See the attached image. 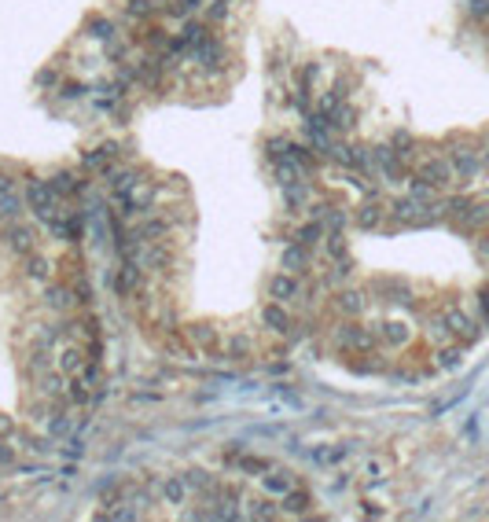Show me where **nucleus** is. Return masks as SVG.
<instances>
[{
    "mask_svg": "<svg viewBox=\"0 0 489 522\" xmlns=\"http://www.w3.org/2000/svg\"><path fill=\"white\" fill-rule=\"evenodd\" d=\"M221 350H224L228 357H236V361H239V357H247V353L254 350V342H250L247 335H232V338H228V342H224Z\"/></svg>",
    "mask_w": 489,
    "mask_h": 522,
    "instance_id": "nucleus-20",
    "label": "nucleus"
},
{
    "mask_svg": "<svg viewBox=\"0 0 489 522\" xmlns=\"http://www.w3.org/2000/svg\"><path fill=\"white\" fill-rule=\"evenodd\" d=\"M338 309L342 313H364V295H357V291H342L338 295Z\"/></svg>",
    "mask_w": 489,
    "mask_h": 522,
    "instance_id": "nucleus-21",
    "label": "nucleus"
},
{
    "mask_svg": "<svg viewBox=\"0 0 489 522\" xmlns=\"http://www.w3.org/2000/svg\"><path fill=\"white\" fill-rule=\"evenodd\" d=\"M265 489H272V493H291V489H295V478L272 471V475H265Z\"/></svg>",
    "mask_w": 489,
    "mask_h": 522,
    "instance_id": "nucleus-23",
    "label": "nucleus"
},
{
    "mask_svg": "<svg viewBox=\"0 0 489 522\" xmlns=\"http://www.w3.org/2000/svg\"><path fill=\"white\" fill-rule=\"evenodd\" d=\"M107 188H110V203L118 206V214L125 221H133V217H144V214H151L155 210V184L151 181H144V177L136 170H107Z\"/></svg>",
    "mask_w": 489,
    "mask_h": 522,
    "instance_id": "nucleus-1",
    "label": "nucleus"
},
{
    "mask_svg": "<svg viewBox=\"0 0 489 522\" xmlns=\"http://www.w3.org/2000/svg\"><path fill=\"white\" fill-rule=\"evenodd\" d=\"M269 295L276 302H295L302 295V284L295 280L291 272H280V276H272V284H269Z\"/></svg>",
    "mask_w": 489,
    "mask_h": 522,
    "instance_id": "nucleus-10",
    "label": "nucleus"
},
{
    "mask_svg": "<svg viewBox=\"0 0 489 522\" xmlns=\"http://www.w3.org/2000/svg\"><path fill=\"white\" fill-rule=\"evenodd\" d=\"M353 118H357V114H353V107H346V103H335V110L328 114V125L335 129V133H350V129H353Z\"/></svg>",
    "mask_w": 489,
    "mask_h": 522,
    "instance_id": "nucleus-16",
    "label": "nucleus"
},
{
    "mask_svg": "<svg viewBox=\"0 0 489 522\" xmlns=\"http://www.w3.org/2000/svg\"><path fill=\"white\" fill-rule=\"evenodd\" d=\"M188 342L195 350H203V353H217L221 350V338H217V328H210V324H191V328H184Z\"/></svg>",
    "mask_w": 489,
    "mask_h": 522,
    "instance_id": "nucleus-7",
    "label": "nucleus"
},
{
    "mask_svg": "<svg viewBox=\"0 0 489 522\" xmlns=\"http://www.w3.org/2000/svg\"><path fill=\"white\" fill-rule=\"evenodd\" d=\"M353 217H357V224H361V228H376L383 221V203H364Z\"/></svg>",
    "mask_w": 489,
    "mask_h": 522,
    "instance_id": "nucleus-18",
    "label": "nucleus"
},
{
    "mask_svg": "<svg viewBox=\"0 0 489 522\" xmlns=\"http://www.w3.org/2000/svg\"><path fill=\"white\" fill-rule=\"evenodd\" d=\"M114 158H118V148H114V144H103V148L81 155V166H85V170H103V173H107Z\"/></svg>",
    "mask_w": 489,
    "mask_h": 522,
    "instance_id": "nucleus-11",
    "label": "nucleus"
},
{
    "mask_svg": "<svg viewBox=\"0 0 489 522\" xmlns=\"http://www.w3.org/2000/svg\"><path fill=\"white\" fill-rule=\"evenodd\" d=\"M317 239H324V224L320 221H309V224L298 228V243H305V247H309V243H317Z\"/></svg>",
    "mask_w": 489,
    "mask_h": 522,
    "instance_id": "nucleus-24",
    "label": "nucleus"
},
{
    "mask_svg": "<svg viewBox=\"0 0 489 522\" xmlns=\"http://www.w3.org/2000/svg\"><path fill=\"white\" fill-rule=\"evenodd\" d=\"M305 265H309L305 243H291V247L284 250V269L287 272H305Z\"/></svg>",
    "mask_w": 489,
    "mask_h": 522,
    "instance_id": "nucleus-14",
    "label": "nucleus"
},
{
    "mask_svg": "<svg viewBox=\"0 0 489 522\" xmlns=\"http://www.w3.org/2000/svg\"><path fill=\"white\" fill-rule=\"evenodd\" d=\"M23 261H26V276H30V280H37V284H44L48 276H52V265H48V257H41L37 250H34V254H26Z\"/></svg>",
    "mask_w": 489,
    "mask_h": 522,
    "instance_id": "nucleus-15",
    "label": "nucleus"
},
{
    "mask_svg": "<svg viewBox=\"0 0 489 522\" xmlns=\"http://www.w3.org/2000/svg\"><path fill=\"white\" fill-rule=\"evenodd\" d=\"M0 460H11V449H8L4 442H0Z\"/></svg>",
    "mask_w": 489,
    "mask_h": 522,
    "instance_id": "nucleus-30",
    "label": "nucleus"
},
{
    "mask_svg": "<svg viewBox=\"0 0 489 522\" xmlns=\"http://www.w3.org/2000/svg\"><path fill=\"white\" fill-rule=\"evenodd\" d=\"M26 203H30V210L37 214V221H44V224H52L63 210H59V191L52 188V181H26Z\"/></svg>",
    "mask_w": 489,
    "mask_h": 522,
    "instance_id": "nucleus-2",
    "label": "nucleus"
},
{
    "mask_svg": "<svg viewBox=\"0 0 489 522\" xmlns=\"http://www.w3.org/2000/svg\"><path fill=\"white\" fill-rule=\"evenodd\" d=\"M11 431V419H4V416H0V434H8Z\"/></svg>",
    "mask_w": 489,
    "mask_h": 522,
    "instance_id": "nucleus-29",
    "label": "nucleus"
},
{
    "mask_svg": "<svg viewBox=\"0 0 489 522\" xmlns=\"http://www.w3.org/2000/svg\"><path fill=\"white\" fill-rule=\"evenodd\" d=\"M77 291L67 287V284H56V287H44V305L56 309V313H70V309L77 305Z\"/></svg>",
    "mask_w": 489,
    "mask_h": 522,
    "instance_id": "nucleus-6",
    "label": "nucleus"
},
{
    "mask_svg": "<svg viewBox=\"0 0 489 522\" xmlns=\"http://www.w3.org/2000/svg\"><path fill=\"white\" fill-rule=\"evenodd\" d=\"M166 232H170L166 217H148V214H144V221H136V228H133V239L136 243H162Z\"/></svg>",
    "mask_w": 489,
    "mask_h": 522,
    "instance_id": "nucleus-8",
    "label": "nucleus"
},
{
    "mask_svg": "<svg viewBox=\"0 0 489 522\" xmlns=\"http://www.w3.org/2000/svg\"><path fill=\"white\" fill-rule=\"evenodd\" d=\"M52 188L59 191V199H63V195H81V191H85V181H77L74 173H56Z\"/></svg>",
    "mask_w": 489,
    "mask_h": 522,
    "instance_id": "nucleus-17",
    "label": "nucleus"
},
{
    "mask_svg": "<svg viewBox=\"0 0 489 522\" xmlns=\"http://www.w3.org/2000/svg\"><path fill=\"white\" fill-rule=\"evenodd\" d=\"M23 214V199L15 195V188H0V221H19Z\"/></svg>",
    "mask_w": 489,
    "mask_h": 522,
    "instance_id": "nucleus-13",
    "label": "nucleus"
},
{
    "mask_svg": "<svg viewBox=\"0 0 489 522\" xmlns=\"http://www.w3.org/2000/svg\"><path fill=\"white\" fill-rule=\"evenodd\" d=\"M287 158H291V162H295V166H298L302 173H305L309 166H313V155H309L305 148H295V144H287Z\"/></svg>",
    "mask_w": 489,
    "mask_h": 522,
    "instance_id": "nucleus-25",
    "label": "nucleus"
},
{
    "mask_svg": "<svg viewBox=\"0 0 489 522\" xmlns=\"http://www.w3.org/2000/svg\"><path fill=\"white\" fill-rule=\"evenodd\" d=\"M4 239H8L11 254H19V257H26V254H34V250H37V232H34L30 224H23V221H8Z\"/></svg>",
    "mask_w": 489,
    "mask_h": 522,
    "instance_id": "nucleus-4",
    "label": "nucleus"
},
{
    "mask_svg": "<svg viewBox=\"0 0 489 522\" xmlns=\"http://www.w3.org/2000/svg\"><path fill=\"white\" fill-rule=\"evenodd\" d=\"M155 11H158L155 0H125V15H129V19H151Z\"/></svg>",
    "mask_w": 489,
    "mask_h": 522,
    "instance_id": "nucleus-19",
    "label": "nucleus"
},
{
    "mask_svg": "<svg viewBox=\"0 0 489 522\" xmlns=\"http://www.w3.org/2000/svg\"><path fill=\"white\" fill-rule=\"evenodd\" d=\"M262 324H265V328H272V331H280V335H287L291 328H295V320H291V313L284 309V302H276V298L262 309Z\"/></svg>",
    "mask_w": 489,
    "mask_h": 522,
    "instance_id": "nucleus-9",
    "label": "nucleus"
},
{
    "mask_svg": "<svg viewBox=\"0 0 489 522\" xmlns=\"http://www.w3.org/2000/svg\"><path fill=\"white\" fill-rule=\"evenodd\" d=\"M338 346L350 350V353H371L379 346V335L368 331V328H357V324H346V328L338 331Z\"/></svg>",
    "mask_w": 489,
    "mask_h": 522,
    "instance_id": "nucleus-3",
    "label": "nucleus"
},
{
    "mask_svg": "<svg viewBox=\"0 0 489 522\" xmlns=\"http://www.w3.org/2000/svg\"><path fill=\"white\" fill-rule=\"evenodd\" d=\"M324 247H328V254H331L335 261H346V239H342V232H331Z\"/></svg>",
    "mask_w": 489,
    "mask_h": 522,
    "instance_id": "nucleus-26",
    "label": "nucleus"
},
{
    "mask_svg": "<svg viewBox=\"0 0 489 522\" xmlns=\"http://www.w3.org/2000/svg\"><path fill=\"white\" fill-rule=\"evenodd\" d=\"M376 335H379V342H386V346H394V350L409 346V324H401V320H386Z\"/></svg>",
    "mask_w": 489,
    "mask_h": 522,
    "instance_id": "nucleus-12",
    "label": "nucleus"
},
{
    "mask_svg": "<svg viewBox=\"0 0 489 522\" xmlns=\"http://www.w3.org/2000/svg\"><path fill=\"white\" fill-rule=\"evenodd\" d=\"M140 41L148 44V48H162V44H170V41H166V30H158V26H148Z\"/></svg>",
    "mask_w": 489,
    "mask_h": 522,
    "instance_id": "nucleus-28",
    "label": "nucleus"
},
{
    "mask_svg": "<svg viewBox=\"0 0 489 522\" xmlns=\"http://www.w3.org/2000/svg\"><path fill=\"white\" fill-rule=\"evenodd\" d=\"M89 361H92V357H85V350H81V346H63L56 364H59V375H63V379H77V375L85 371Z\"/></svg>",
    "mask_w": 489,
    "mask_h": 522,
    "instance_id": "nucleus-5",
    "label": "nucleus"
},
{
    "mask_svg": "<svg viewBox=\"0 0 489 522\" xmlns=\"http://www.w3.org/2000/svg\"><path fill=\"white\" fill-rule=\"evenodd\" d=\"M166 497H170L173 504H181V500L188 497V478H170V482H166Z\"/></svg>",
    "mask_w": 489,
    "mask_h": 522,
    "instance_id": "nucleus-27",
    "label": "nucleus"
},
{
    "mask_svg": "<svg viewBox=\"0 0 489 522\" xmlns=\"http://www.w3.org/2000/svg\"><path fill=\"white\" fill-rule=\"evenodd\" d=\"M89 37H96V41H110L114 34H118V30H114V23L110 19H89Z\"/></svg>",
    "mask_w": 489,
    "mask_h": 522,
    "instance_id": "nucleus-22",
    "label": "nucleus"
}]
</instances>
